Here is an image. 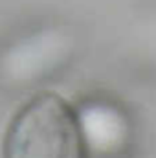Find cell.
<instances>
[{"label": "cell", "instance_id": "cell-1", "mask_svg": "<svg viewBox=\"0 0 156 158\" xmlns=\"http://www.w3.org/2000/svg\"><path fill=\"white\" fill-rule=\"evenodd\" d=\"M6 158H83V132L74 110L59 96L31 99L13 119Z\"/></svg>", "mask_w": 156, "mask_h": 158}]
</instances>
